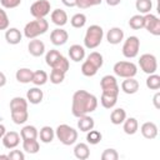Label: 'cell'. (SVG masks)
<instances>
[{"label": "cell", "instance_id": "cell-1", "mask_svg": "<svg viewBox=\"0 0 160 160\" xmlns=\"http://www.w3.org/2000/svg\"><path fill=\"white\" fill-rule=\"evenodd\" d=\"M96 108H98V99L94 94H90L86 90H78L74 92L71 112L75 118L89 115L90 112L95 111Z\"/></svg>", "mask_w": 160, "mask_h": 160}, {"label": "cell", "instance_id": "cell-2", "mask_svg": "<svg viewBox=\"0 0 160 160\" xmlns=\"http://www.w3.org/2000/svg\"><path fill=\"white\" fill-rule=\"evenodd\" d=\"M49 30V22L45 20V18L42 19H35L29 21L25 28H24V36L26 39H36L38 36L45 34Z\"/></svg>", "mask_w": 160, "mask_h": 160}, {"label": "cell", "instance_id": "cell-3", "mask_svg": "<svg viewBox=\"0 0 160 160\" xmlns=\"http://www.w3.org/2000/svg\"><path fill=\"white\" fill-rule=\"evenodd\" d=\"M102 38H104V30L100 25H90L85 32V36H84V45L86 49H95L98 48L101 41H102Z\"/></svg>", "mask_w": 160, "mask_h": 160}, {"label": "cell", "instance_id": "cell-4", "mask_svg": "<svg viewBox=\"0 0 160 160\" xmlns=\"http://www.w3.org/2000/svg\"><path fill=\"white\" fill-rule=\"evenodd\" d=\"M55 136L64 145H72L78 140V131L66 124H60L55 130Z\"/></svg>", "mask_w": 160, "mask_h": 160}, {"label": "cell", "instance_id": "cell-5", "mask_svg": "<svg viewBox=\"0 0 160 160\" xmlns=\"http://www.w3.org/2000/svg\"><path fill=\"white\" fill-rule=\"evenodd\" d=\"M114 74L119 78H134L138 74V66L131 62V61H118L115 62L114 68Z\"/></svg>", "mask_w": 160, "mask_h": 160}, {"label": "cell", "instance_id": "cell-6", "mask_svg": "<svg viewBox=\"0 0 160 160\" xmlns=\"http://www.w3.org/2000/svg\"><path fill=\"white\" fill-rule=\"evenodd\" d=\"M100 86L104 94L112 95V96H119L120 86L118 84V80L114 75H105L100 80Z\"/></svg>", "mask_w": 160, "mask_h": 160}, {"label": "cell", "instance_id": "cell-7", "mask_svg": "<svg viewBox=\"0 0 160 160\" xmlns=\"http://www.w3.org/2000/svg\"><path fill=\"white\" fill-rule=\"evenodd\" d=\"M139 49H140V40L138 36L132 35L129 36L122 45V55L128 59H134L138 56L139 54Z\"/></svg>", "mask_w": 160, "mask_h": 160}, {"label": "cell", "instance_id": "cell-8", "mask_svg": "<svg viewBox=\"0 0 160 160\" xmlns=\"http://www.w3.org/2000/svg\"><path fill=\"white\" fill-rule=\"evenodd\" d=\"M139 66L145 74L150 75V74L156 72L158 60H156L155 55H152V54H142L139 59Z\"/></svg>", "mask_w": 160, "mask_h": 160}, {"label": "cell", "instance_id": "cell-9", "mask_svg": "<svg viewBox=\"0 0 160 160\" xmlns=\"http://www.w3.org/2000/svg\"><path fill=\"white\" fill-rule=\"evenodd\" d=\"M51 5L48 0H36L31 6H30V14L35 19H42L48 14H50Z\"/></svg>", "mask_w": 160, "mask_h": 160}, {"label": "cell", "instance_id": "cell-10", "mask_svg": "<svg viewBox=\"0 0 160 160\" xmlns=\"http://www.w3.org/2000/svg\"><path fill=\"white\" fill-rule=\"evenodd\" d=\"M144 29H146L151 35H160V20L151 12L144 15Z\"/></svg>", "mask_w": 160, "mask_h": 160}, {"label": "cell", "instance_id": "cell-11", "mask_svg": "<svg viewBox=\"0 0 160 160\" xmlns=\"http://www.w3.org/2000/svg\"><path fill=\"white\" fill-rule=\"evenodd\" d=\"M69 39V34L66 30L61 29V28H56L51 31L50 34V41L55 45V46H61L64 44H66Z\"/></svg>", "mask_w": 160, "mask_h": 160}, {"label": "cell", "instance_id": "cell-12", "mask_svg": "<svg viewBox=\"0 0 160 160\" xmlns=\"http://www.w3.org/2000/svg\"><path fill=\"white\" fill-rule=\"evenodd\" d=\"M20 144V134L16 131H8L2 136V145L6 149H15Z\"/></svg>", "mask_w": 160, "mask_h": 160}, {"label": "cell", "instance_id": "cell-13", "mask_svg": "<svg viewBox=\"0 0 160 160\" xmlns=\"http://www.w3.org/2000/svg\"><path fill=\"white\" fill-rule=\"evenodd\" d=\"M140 131H141L142 136L145 139H148V140H152V139H155L158 136V126L152 121L144 122L141 125V128H140Z\"/></svg>", "mask_w": 160, "mask_h": 160}, {"label": "cell", "instance_id": "cell-14", "mask_svg": "<svg viewBox=\"0 0 160 160\" xmlns=\"http://www.w3.org/2000/svg\"><path fill=\"white\" fill-rule=\"evenodd\" d=\"M106 40L111 45H118L124 40V31L120 28H111L106 32Z\"/></svg>", "mask_w": 160, "mask_h": 160}, {"label": "cell", "instance_id": "cell-15", "mask_svg": "<svg viewBox=\"0 0 160 160\" xmlns=\"http://www.w3.org/2000/svg\"><path fill=\"white\" fill-rule=\"evenodd\" d=\"M28 50H29L30 55H32L35 58L41 56L45 52V44L39 39H31L28 45Z\"/></svg>", "mask_w": 160, "mask_h": 160}, {"label": "cell", "instance_id": "cell-16", "mask_svg": "<svg viewBox=\"0 0 160 160\" xmlns=\"http://www.w3.org/2000/svg\"><path fill=\"white\" fill-rule=\"evenodd\" d=\"M139 81L135 80L134 78H126L125 80H122L121 82V90L128 94V95H132L135 92H138L139 90Z\"/></svg>", "mask_w": 160, "mask_h": 160}, {"label": "cell", "instance_id": "cell-17", "mask_svg": "<svg viewBox=\"0 0 160 160\" xmlns=\"http://www.w3.org/2000/svg\"><path fill=\"white\" fill-rule=\"evenodd\" d=\"M22 39V34L20 32L19 29L16 28H8L6 29V32H5V40L8 44L10 45H18Z\"/></svg>", "mask_w": 160, "mask_h": 160}, {"label": "cell", "instance_id": "cell-18", "mask_svg": "<svg viewBox=\"0 0 160 160\" xmlns=\"http://www.w3.org/2000/svg\"><path fill=\"white\" fill-rule=\"evenodd\" d=\"M42 98H44V92L38 86L29 89L28 92H26V100H28V102L34 104V105L40 104L42 101Z\"/></svg>", "mask_w": 160, "mask_h": 160}, {"label": "cell", "instance_id": "cell-19", "mask_svg": "<svg viewBox=\"0 0 160 160\" xmlns=\"http://www.w3.org/2000/svg\"><path fill=\"white\" fill-rule=\"evenodd\" d=\"M50 18H51V21H52L55 25H58L59 28L66 25V22H68V14H66L64 10H61V9H55V10H52Z\"/></svg>", "mask_w": 160, "mask_h": 160}, {"label": "cell", "instance_id": "cell-20", "mask_svg": "<svg viewBox=\"0 0 160 160\" xmlns=\"http://www.w3.org/2000/svg\"><path fill=\"white\" fill-rule=\"evenodd\" d=\"M69 56L72 61L79 62L85 58V49L79 44H74L69 48Z\"/></svg>", "mask_w": 160, "mask_h": 160}, {"label": "cell", "instance_id": "cell-21", "mask_svg": "<svg viewBox=\"0 0 160 160\" xmlns=\"http://www.w3.org/2000/svg\"><path fill=\"white\" fill-rule=\"evenodd\" d=\"M78 119H79V120H78V129H79L80 131L88 132L89 130L94 129L95 121H94V119H92L91 116H89V115H82V116H80V118H78Z\"/></svg>", "mask_w": 160, "mask_h": 160}, {"label": "cell", "instance_id": "cell-22", "mask_svg": "<svg viewBox=\"0 0 160 160\" xmlns=\"http://www.w3.org/2000/svg\"><path fill=\"white\" fill-rule=\"evenodd\" d=\"M74 155L79 160H86L90 156V149H89L88 144H85V142L76 144L74 148Z\"/></svg>", "mask_w": 160, "mask_h": 160}, {"label": "cell", "instance_id": "cell-23", "mask_svg": "<svg viewBox=\"0 0 160 160\" xmlns=\"http://www.w3.org/2000/svg\"><path fill=\"white\" fill-rule=\"evenodd\" d=\"M139 129V122L135 118H126L122 122V130L128 135H134Z\"/></svg>", "mask_w": 160, "mask_h": 160}, {"label": "cell", "instance_id": "cell-24", "mask_svg": "<svg viewBox=\"0 0 160 160\" xmlns=\"http://www.w3.org/2000/svg\"><path fill=\"white\" fill-rule=\"evenodd\" d=\"M32 72H34V71L30 70V69H28V68H21V69H19V70L16 71L15 78H16V80H18L19 82H21V84H29V82H31Z\"/></svg>", "mask_w": 160, "mask_h": 160}, {"label": "cell", "instance_id": "cell-25", "mask_svg": "<svg viewBox=\"0 0 160 160\" xmlns=\"http://www.w3.org/2000/svg\"><path fill=\"white\" fill-rule=\"evenodd\" d=\"M126 119V111L122 108H116L111 111L110 114V121L114 125H120L124 122V120Z\"/></svg>", "mask_w": 160, "mask_h": 160}, {"label": "cell", "instance_id": "cell-26", "mask_svg": "<svg viewBox=\"0 0 160 160\" xmlns=\"http://www.w3.org/2000/svg\"><path fill=\"white\" fill-rule=\"evenodd\" d=\"M39 131L34 125H26L20 130V138L22 140H29V139H38Z\"/></svg>", "mask_w": 160, "mask_h": 160}, {"label": "cell", "instance_id": "cell-27", "mask_svg": "<svg viewBox=\"0 0 160 160\" xmlns=\"http://www.w3.org/2000/svg\"><path fill=\"white\" fill-rule=\"evenodd\" d=\"M39 138L42 142L45 144H49L54 140L55 138V130L51 128V126H42L39 131Z\"/></svg>", "mask_w": 160, "mask_h": 160}, {"label": "cell", "instance_id": "cell-28", "mask_svg": "<svg viewBox=\"0 0 160 160\" xmlns=\"http://www.w3.org/2000/svg\"><path fill=\"white\" fill-rule=\"evenodd\" d=\"M28 110V100L21 96H15L10 100V111Z\"/></svg>", "mask_w": 160, "mask_h": 160}, {"label": "cell", "instance_id": "cell-29", "mask_svg": "<svg viewBox=\"0 0 160 160\" xmlns=\"http://www.w3.org/2000/svg\"><path fill=\"white\" fill-rule=\"evenodd\" d=\"M22 150L28 154H36L40 150V144L36 139L22 140Z\"/></svg>", "mask_w": 160, "mask_h": 160}, {"label": "cell", "instance_id": "cell-30", "mask_svg": "<svg viewBox=\"0 0 160 160\" xmlns=\"http://www.w3.org/2000/svg\"><path fill=\"white\" fill-rule=\"evenodd\" d=\"M46 81H48V74L44 70H36V71L32 72L31 82L35 86H42V85L46 84Z\"/></svg>", "mask_w": 160, "mask_h": 160}, {"label": "cell", "instance_id": "cell-31", "mask_svg": "<svg viewBox=\"0 0 160 160\" xmlns=\"http://www.w3.org/2000/svg\"><path fill=\"white\" fill-rule=\"evenodd\" d=\"M135 8L139 11V14L145 15L151 11L152 9V1L151 0H136L135 1Z\"/></svg>", "mask_w": 160, "mask_h": 160}, {"label": "cell", "instance_id": "cell-32", "mask_svg": "<svg viewBox=\"0 0 160 160\" xmlns=\"http://www.w3.org/2000/svg\"><path fill=\"white\" fill-rule=\"evenodd\" d=\"M11 112V119L16 125H21L26 122L29 119V112L28 110H18V111H10Z\"/></svg>", "mask_w": 160, "mask_h": 160}, {"label": "cell", "instance_id": "cell-33", "mask_svg": "<svg viewBox=\"0 0 160 160\" xmlns=\"http://www.w3.org/2000/svg\"><path fill=\"white\" fill-rule=\"evenodd\" d=\"M70 24L72 28L75 29H81L85 26L86 24V15L82 12H78L75 15H72V18L70 19Z\"/></svg>", "mask_w": 160, "mask_h": 160}, {"label": "cell", "instance_id": "cell-34", "mask_svg": "<svg viewBox=\"0 0 160 160\" xmlns=\"http://www.w3.org/2000/svg\"><path fill=\"white\" fill-rule=\"evenodd\" d=\"M60 58H61V54H60L58 50L52 49V50H49V51L46 52V55H45V61H46V64L52 69V68L55 66V64L59 61Z\"/></svg>", "mask_w": 160, "mask_h": 160}, {"label": "cell", "instance_id": "cell-35", "mask_svg": "<svg viewBox=\"0 0 160 160\" xmlns=\"http://www.w3.org/2000/svg\"><path fill=\"white\" fill-rule=\"evenodd\" d=\"M100 102L105 109H112L118 102V96H112V95H108L102 92L100 98Z\"/></svg>", "mask_w": 160, "mask_h": 160}, {"label": "cell", "instance_id": "cell-36", "mask_svg": "<svg viewBox=\"0 0 160 160\" xmlns=\"http://www.w3.org/2000/svg\"><path fill=\"white\" fill-rule=\"evenodd\" d=\"M129 26L132 29V30H140L144 28V15L141 14H136V15H132L129 20Z\"/></svg>", "mask_w": 160, "mask_h": 160}, {"label": "cell", "instance_id": "cell-37", "mask_svg": "<svg viewBox=\"0 0 160 160\" xmlns=\"http://www.w3.org/2000/svg\"><path fill=\"white\" fill-rule=\"evenodd\" d=\"M146 88L150 90H159L160 89V76L158 74H150L146 79Z\"/></svg>", "mask_w": 160, "mask_h": 160}, {"label": "cell", "instance_id": "cell-38", "mask_svg": "<svg viewBox=\"0 0 160 160\" xmlns=\"http://www.w3.org/2000/svg\"><path fill=\"white\" fill-rule=\"evenodd\" d=\"M86 60H88L89 62H91L94 66H96L98 69H100V68L102 66V62H104L102 55H101L100 52H98V51H92V52H90V54L88 55Z\"/></svg>", "mask_w": 160, "mask_h": 160}, {"label": "cell", "instance_id": "cell-39", "mask_svg": "<svg viewBox=\"0 0 160 160\" xmlns=\"http://www.w3.org/2000/svg\"><path fill=\"white\" fill-rule=\"evenodd\" d=\"M101 139H102V135H101V132L98 131V130L91 129V130H89L88 134H86V141H88L90 145H96V144H99V142L101 141Z\"/></svg>", "mask_w": 160, "mask_h": 160}, {"label": "cell", "instance_id": "cell-40", "mask_svg": "<svg viewBox=\"0 0 160 160\" xmlns=\"http://www.w3.org/2000/svg\"><path fill=\"white\" fill-rule=\"evenodd\" d=\"M98 68L96 66H94L91 62H89L88 60H85L84 62H82V65H81V72H82V75H85V76H94V75H96V72H98Z\"/></svg>", "mask_w": 160, "mask_h": 160}, {"label": "cell", "instance_id": "cell-41", "mask_svg": "<svg viewBox=\"0 0 160 160\" xmlns=\"http://www.w3.org/2000/svg\"><path fill=\"white\" fill-rule=\"evenodd\" d=\"M65 74H66V72H64V71H61V70L52 69L51 72H50V81H51L52 84H55V85L61 84V82L64 81V79H65Z\"/></svg>", "mask_w": 160, "mask_h": 160}, {"label": "cell", "instance_id": "cell-42", "mask_svg": "<svg viewBox=\"0 0 160 160\" xmlns=\"http://www.w3.org/2000/svg\"><path fill=\"white\" fill-rule=\"evenodd\" d=\"M101 2H102V0H78L76 6L79 9H88V8H91V6L100 5Z\"/></svg>", "mask_w": 160, "mask_h": 160}, {"label": "cell", "instance_id": "cell-43", "mask_svg": "<svg viewBox=\"0 0 160 160\" xmlns=\"http://www.w3.org/2000/svg\"><path fill=\"white\" fill-rule=\"evenodd\" d=\"M119 154L115 149H105L101 154V160H118Z\"/></svg>", "mask_w": 160, "mask_h": 160}, {"label": "cell", "instance_id": "cell-44", "mask_svg": "<svg viewBox=\"0 0 160 160\" xmlns=\"http://www.w3.org/2000/svg\"><path fill=\"white\" fill-rule=\"evenodd\" d=\"M69 66H70L69 60H68L64 55H61V58L59 59V61L55 64V66H54L52 69H58V70H61V71H64V72H68Z\"/></svg>", "mask_w": 160, "mask_h": 160}, {"label": "cell", "instance_id": "cell-45", "mask_svg": "<svg viewBox=\"0 0 160 160\" xmlns=\"http://www.w3.org/2000/svg\"><path fill=\"white\" fill-rule=\"evenodd\" d=\"M9 24H10V20L6 11L0 8V30H6L9 28Z\"/></svg>", "mask_w": 160, "mask_h": 160}, {"label": "cell", "instance_id": "cell-46", "mask_svg": "<svg viewBox=\"0 0 160 160\" xmlns=\"http://www.w3.org/2000/svg\"><path fill=\"white\" fill-rule=\"evenodd\" d=\"M0 4L5 9H14L21 4V0H0Z\"/></svg>", "mask_w": 160, "mask_h": 160}, {"label": "cell", "instance_id": "cell-47", "mask_svg": "<svg viewBox=\"0 0 160 160\" xmlns=\"http://www.w3.org/2000/svg\"><path fill=\"white\" fill-rule=\"evenodd\" d=\"M9 160H24L25 154L21 150H11L9 154Z\"/></svg>", "mask_w": 160, "mask_h": 160}, {"label": "cell", "instance_id": "cell-48", "mask_svg": "<svg viewBox=\"0 0 160 160\" xmlns=\"http://www.w3.org/2000/svg\"><path fill=\"white\" fill-rule=\"evenodd\" d=\"M152 102H154V106L155 109H160V92H156L152 98Z\"/></svg>", "mask_w": 160, "mask_h": 160}, {"label": "cell", "instance_id": "cell-49", "mask_svg": "<svg viewBox=\"0 0 160 160\" xmlns=\"http://www.w3.org/2000/svg\"><path fill=\"white\" fill-rule=\"evenodd\" d=\"M76 1H78V0H61V2H62L65 6H68V8H74V6H76Z\"/></svg>", "mask_w": 160, "mask_h": 160}, {"label": "cell", "instance_id": "cell-50", "mask_svg": "<svg viewBox=\"0 0 160 160\" xmlns=\"http://www.w3.org/2000/svg\"><path fill=\"white\" fill-rule=\"evenodd\" d=\"M5 85H6V76H5L4 72L0 71V88H2Z\"/></svg>", "mask_w": 160, "mask_h": 160}, {"label": "cell", "instance_id": "cell-51", "mask_svg": "<svg viewBox=\"0 0 160 160\" xmlns=\"http://www.w3.org/2000/svg\"><path fill=\"white\" fill-rule=\"evenodd\" d=\"M105 1H106V4L109 6H116V5H119L121 2V0H105Z\"/></svg>", "mask_w": 160, "mask_h": 160}, {"label": "cell", "instance_id": "cell-52", "mask_svg": "<svg viewBox=\"0 0 160 160\" xmlns=\"http://www.w3.org/2000/svg\"><path fill=\"white\" fill-rule=\"evenodd\" d=\"M5 132H6V129H5V126H4L2 124H0V139H2V136L5 135Z\"/></svg>", "mask_w": 160, "mask_h": 160}, {"label": "cell", "instance_id": "cell-53", "mask_svg": "<svg viewBox=\"0 0 160 160\" xmlns=\"http://www.w3.org/2000/svg\"><path fill=\"white\" fill-rule=\"evenodd\" d=\"M0 160H9V155H0Z\"/></svg>", "mask_w": 160, "mask_h": 160}]
</instances>
